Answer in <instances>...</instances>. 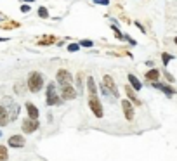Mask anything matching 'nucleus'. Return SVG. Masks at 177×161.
Listing matches in <instances>:
<instances>
[{
  "mask_svg": "<svg viewBox=\"0 0 177 161\" xmlns=\"http://www.w3.org/2000/svg\"><path fill=\"white\" fill-rule=\"evenodd\" d=\"M26 87L28 90L33 92V94H37L43 88V76L42 73H38V71H31L30 75H28V81H26Z\"/></svg>",
  "mask_w": 177,
  "mask_h": 161,
  "instance_id": "nucleus-1",
  "label": "nucleus"
},
{
  "mask_svg": "<svg viewBox=\"0 0 177 161\" xmlns=\"http://www.w3.org/2000/svg\"><path fill=\"white\" fill-rule=\"evenodd\" d=\"M45 104H47V106H57V104H61V99H59L57 94H56L54 81H49L47 83V99H45Z\"/></svg>",
  "mask_w": 177,
  "mask_h": 161,
  "instance_id": "nucleus-2",
  "label": "nucleus"
},
{
  "mask_svg": "<svg viewBox=\"0 0 177 161\" xmlns=\"http://www.w3.org/2000/svg\"><path fill=\"white\" fill-rule=\"evenodd\" d=\"M56 81H57L59 85H71L73 83V76H71V73L68 70H65V68H61V70L57 71V75H56Z\"/></svg>",
  "mask_w": 177,
  "mask_h": 161,
  "instance_id": "nucleus-3",
  "label": "nucleus"
},
{
  "mask_svg": "<svg viewBox=\"0 0 177 161\" xmlns=\"http://www.w3.org/2000/svg\"><path fill=\"white\" fill-rule=\"evenodd\" d=\"M89 107H90V111L94 113V116L96 118H102V106H101V102H99V99L97 97H90L89 95Z\"/></svg>",
  "mask_w": 177,
  "mask_h": 161,
  "instance_id": "nucleus-4",
  "label": "nucleus"
},
{
  "mask_svg": "<svg viewBox=\"0 0 177 161\" xmlns=\"http://www.w3.org/2000/svg\"><path fill=\"white\" fill-rule=\"evenodd\" d=\"M40 123H38V120H30V118H24L23 120V125H21V130L24 134H33V132H37Z\"/></svg>",
  "mask_w": 177,
  "mask_h": 161,
  "instance_id": "nucleus-5",
  "label": "nucleus"
},
{
  "mask_svg": "<svg viewBox=\"0 0 177 161\" xmlns=\"http://www.w3.org/2000/svg\"><path fill=\"white\" fill-rule=\"evenodd\" d=\"M102 83H104V87H106L108 90H109V94L113 95V99H116V97H120V94H118V88L116 85H115V81H113V78L109 75H104V78H102Z\"/></svg>",
  "mask_w": 177,
  "mask_h": 161,
  "instance_id": "nucleus-6",
  "label": "nucleus"
},
{
  "mask_svg": "<svg viewBox=\"0 0 177 161\" xmlns=\"http://www.w3.org/2000/svg\"><path fill=\"white\" fill-rule=\"evenodd\" d=\"M61 97L65 101H73L76 97V88L73 85H63L61 87Z\"/></svg>",
  "mask_w": 177,
  "mask_h": 161,
  "instance_id": "nucleus-7",
  "label": "nucleus"
},
{
  "mask_svg": "<svg viewBox=\"0 0 177 161\" xmlns=\"http://www.w3.org/2000/svg\"><path fill=\"white\" fill-rule=\"evenodd\" d=\"M7 144L11 145V147H17V149H21V147H24L26 140H24L23 135H11L9 140H7Z\"/></svg>",
  "mask_w": 177,
  "mask_h": 161,
  "instance_id": "nucleus-8",
  "label": "nucleus"
},
{
  "mask_svg": "<svg viewBox=\"0 0 177 161\" xmlns=\"http://www.w3.org/2000/svg\"><path fill=\"white\" fill-rule=\"evenodd\" d=\"M24 107H26V114L30 120H38V116H40V111H38V107L33 104V102H26L24 104Z\"/></svg>",
  "mask_w": 177,
  "mask_h": 161,
  "instance_id": "nucleus-9",
  "label": "nucleus"
},
{
  "mask_svg": "<svg viewBox=\"0 0 177 161\" xmlns=\"http://www.w3.org/2000/svg\"><path fill=\"white\" fill-rule=\"evenodd\" d=\"M122 109H124L125 118L129 121H132L134 120V106L130 104V101H122Z\"/></svg>",
  "mask_w": 177,
  "mask_h": 161,
  "instance_id": "nucleus-10",
  "label": "nucleus"
},
{
  "mask_svg": "<svg viewBox=\"0 0 177 161\" xmlns=\"http://www.w3.org/2000/svg\"><path fill=\"white\" fill-rule=\"evenodd\" d=\"M11 123V116H9V111L4 104H0V127H7Z\"/></svg>",
  "mask_w": 177,
  "mask_h": 161,
  "instance_id": "nucleus-11",
  "label": "nucleus"
},
{
  "mask_svg": "<svg viewBox=\"0 0 177 161\" xmlns=\"http://www.w3.org/2000/svg\"><path fill=\"white\" fill-rule=\"evenodd\" d=\"M85 85H87V90H89V95H90V97H97V87H96V80H94L92 76H87Z\"/></svg>",
  "mask_w": 177,
  "mask_h": 161,
  "instance_id": "nucleus-12",
  "label": "nucleus"
},
{
  "mask_svg": "<svg viewBox=\"0 0 177 161\" xmlns=\"http://www.w3.org/2000/svg\"><path fill=\"white\" fill-rule=\"evenodd\" d=\"M76 92H83V88H85V78H83V75H82V71L80 73H76Z\"/></svg>",
  "mask_w": 177,
  "mask_h": 161,
  "instance_id": "nucleus-13",
  "label": "nucleus"
},
{
  "mask_svg": "<svg viewBox=\"0 0 177 161\" xmlns=\"http://www.w3.org/2000/svg\"><path fill=\"white\" fill-rule=\"evenodd\" d=\"M129 83H130V87L134 88V90H141L142 88V83L139 81V78L135 75H129Z\"/></svg>",
  "mask_w": 177,
  "mask_h": 161,
  "instance_id": "nucleus-14",
  "label": "nucleus"
},
{
  "mask_svg": "<svg viewBox=\"0 0 177 161\" xmlns=\"http://www.w3.org/2000/svg\"><path fill=\"white\" fill-rule=\"evenodd\" d=\"M125 92H127V95H129V99H130V101L134 102V104H137V106H139V104H141V101L137 99V95H135L134 88H132L130 85H127V87H125Z\"/></svg>",
  "mask_w": 177,
  "mask_h": 161,
  "instance_id": "nucleus-15",
  "label": "nucleus"
},
{
  "mask_svg": "<svg viewBox=\"0 0 177 161\" xmlns=\"http://www.w3.org/2000/svg\"><path fill=\"white\" fill-rule=\"evenodd\" d=\"M158 76H160L158 70H149L148 73H146V80H149V81H158Z\"/></svg>",
  "mask_w": 177,
  "mask_h": 161,
  "instance_id": "nucleus-16",
  "label": "nucleus"
},
{
  "mask_svg": "<svg viewBox=\"0 0 177 161\" xmlns=\"http://www.w3.org/2000/svg\"><path fill=\"white\" fill-rule=\"evenodd\" d=\"M9 154H7V147L6 145H0V161H7Z\"/></svg>",
  "mask_w": 177,
  "mask_h": 161,
  "instance_id": "nucleus-17",
  "label": "nucleus"
},
{
  "mask_svg": "<svg viewBox=\"0 0 177 161\" xmlns=\"http://www.w3.org/2000/svg\"><path fill=\"white\" fill-rule=\"evenodd\" d=\"M38 16L42 17V19H47L49 17V11H47V7H38Z\"/></svg>",
  "mask_w": 177,
  "mask_h": 161,
  "instance_id": "nucleus-18",
  "label": "nucleus"
},
{
  "mask_svg": "<svg viewBox=\"0 0 177 161\" xmlns=\"http://www.w3.org/2000/svg\"><path fill=\"white\" fill-rule=\"evenodd\" d=\"M111 30H113V33H115V37H116L118 40H124V33H120V30H118V26H116V24H113V26H111Z\"/></svg>",
  "mask_w": 177,
  "mask_h": 161,
  "instance_id": "nucleus-19",
  "label": "nucleus"
},
{
  "mask_svg": "<svg viewBox=\"0 0 177 161\" xmlns=\"http://www.w3.org/2000/svg\"><path fill=\"white\" fill-rule=\"evenodd\" d=\"M78 45H80V47L90 48V47H94V42H92V40H80V42H78Z\"/></svg>",
  "mask_w": 177,
  "mask_h": 161,
  "instance_id": "nucleus-20",
  "label": "nucleus"
},
{
  "mask_svg": "<svg viewBox=\"0 0 177 161\" xmlns=\"http://www.w3.org/2000/svg\"><path fill=\"white\" fill-rule=\"evenodd\" d=\"M170 59H172V55H170V54H161V61H163V64H168V63H170Z\"/></svg>",
  "mask_w": 177,
  "mask_h": 161,
  "instance_id": "nucleus-21",
  "label": "nucleus"
},
{
  "mask_svg": "<svg viewBox=\"0 0 177 161\" xmlns=\"http://www.w3.org/2000/svg\"><path fill=\"white\" fill-rule=\"evenodd\" d=\"M68 50H70V52H78V50H80V45H78V43H70V45H68Z\"/></svg>",
  "mask_w": 177,
  "mask_h": 161,
  "instance_id": "nucleus-22",
  "label": "nucleus"
},
{
  "mask_svg": "<svg viewBox=\"0 0 177 161\" xmlns=\"http://www.w3.org/2000/svg\"><path fill=\"white\" fill-rule=\"evenodd\" d=\"M101 92H102V95H104V97H108V99H109V95H111V94H109V90L104 87V83H101Z\"/></svg>",
  "mask_w": 177,
  "mask_h": 161,
  "instance_id": "nucleus-23",
  "label": "nucleus"
},
{
  "mask_svg": "<svg viewBox=\"0 0 177 161\" xmlns=\"http://www.w3.org/2000/svg\"><path fill=\"white\" fill-rule=\"evenodd\" d=\"M21 12H23V14H28V12H30V5H28V4H23V5H21Z\"/></svg>",
  "mask_w": 177,
  "mask_h": 161,
  "instance_id": "nucleus-24",
  "label": "nucleus"
},
{
  "mask_svg": "<svg viewBox=\"0 0 177 161\" xmlns=\"http://www.w3.org/2000/svg\"><path fill=\"white\" fill-rule=\"evenodd\" d=\"M124 38H125V40H127V42L130 43V45H135V43H137V42H135V40H134V38H130L129 35H124Z\"/></svg>",
  "mask_w": 177,
  "mask_h": 161,
  "instance_id": "nucleus-25",
  "label": "nucleus"
},
{
  "mask_svg": "<svg viewBox=\"0 0 177 161\" xmlns=\"http://www.w3.org/2000/svg\"><path fill=\"white\" fill-rule=\"evenodd\" d=\"M94 2L99 5H109V0H94Z\"/></svg>",
  "mask_w": 177,
  "mask_h": 161,
  "instance_id": "nucleus-26",
  "label": "nucleus"
},
{
  "mask_svg": "<svg viewBox=\"0 0 177 161\" xmlns=\"http://www.w3.org/2000/svg\"><path fill=\"white\" fill-rule=\"evenodd\" d=\"M24 4H31V2H35V0H23Z\"/></svg>",
  "mask_w": 177,
  "mask_h": 161,
  "instance_id": "nucleus-27",
  "label": "nucleus"
},
{
  "mask_svg": "<svg viewBox=\"0 0 177 161\" xmlns=\"http://www.w3.org/2000/svg\"><path fill=\"white\" fill-rule=\"evenodd\" d=\"M174 42H175V43H177V37H175V40H174Z\"/></svg>",
  "mask_w": 177,
  "mask_h": 161,
  "instance_id": "nucleus-28",
  "label": "nucleus"
},
{
  "mask_svg": "<svg viewBox=\"0 0 177 161\" xmlns=\"http://www.w3.org/2000/svg\"><path fill=\"white\" fill-rule=\"evenodd\" d=\"M0 137H2V132H0Z\"/></svg>",
  "mask_w": 177,
  "mask_h": 161,
  "instance_id": "nucleus-29",
  "label": "nucleus"
}]
</instances>
